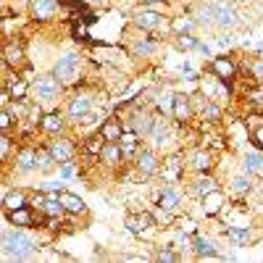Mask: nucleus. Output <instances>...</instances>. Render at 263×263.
I'll return each mask as SVG.
<instances>
[{"instance_id":"nucleus-20","label":"nucleus","mask_w":263,"mask_h":263,"mask_svg":"<svg viewBox=\"0 0 263 263\" xmlns=\"http://www.w3.org/2000/svg\"><path fill=\"white\" fill-rule=\"evenodd\" d=\"M184 184H187V195L195 197V200H200V197L221 190V184H218V179L213 177V174H192Z\"/></svg>"},{"instance_id":"nucleus-4","label":"nucleus","mask_w":263,"mask_h":263,"mask_svg":"<svg viewBox=\"0 0 263 263\" xmlns=\"http://www.w3.org/2000/svg\"><path fill=\"white\" fill-rule=\"evenodd\" d=\"M213 11H216V34L218 32H234L242 27V13H239L237 3L232 0H213Z\"/></svg>"},{"instance_id":"nucleus-46","label":"nucleus","mask_w":263,"mask_h":263,"mask_svg":"<svg viewBox=\"0 0 263 263\" xmlns=\"http://www.w3.org/2000/svg\"><path fill=\"white\" fill-rule=\"evenodd\" d=\"M84 3L90 6V8H100V11H108V8H111V3H114V0H84Z\"/></svg>"},{"instance_id":"nucleus-28","label":"nucleus","mask_w":263,"mask_h":263,"mask_svg":"<svg viewBox=\"0 0 263 263\" xmlns=\"http://www.w3.org/2000/svg\"><path fill=\"white\" fill-rule=\"evenodd\" d=\"M227 239L234 248H250L258 239V232L253 227H227Z\"/></svg>"},{"instance_id":"nucleus-6","label":"nucleus","mask_w":263,"mask_h":263,"mask_svg":"<svg viewBox=\"0 0 263 263\" xmlns=\"http://www.w3.org/2000/svg\"><path fill=\"white\" fill-rule=\"evenodd\" d=\"M137 168V174L142 179H150V177H158V174L163 171V158H161V150H156L153 145H142L137 158L132 161Z\"/></svg>"},{"instance_id":"nucleus-47","label":"nucleus","mask_w":263,"mask_h":263,"mask_svg":"<svg viewBox=\"0 0 263 263\" xmlns=\"http://www.w3.org/2000/svg\"><path fill=\"white\" fill-rule=\"evenodd\" d=\"M174 0H137V6H147V8H156V6H168Z\"/></svg>"},{"instance_id":"nucleus-23","label":"nucleus","mask_w":263,"mask_h":263,"mask_svg":"<svg viewBox=\"0 0 263 263\" xmlns=\"http://www.w3.org/2000/svg\"><path fill=\"white\" fill-rule=\"evenodd\" d=\"M3 63L8 66V69L13 71H24L29 61H27V50H24V42H16V40H6V48H3Z\"/></svg>"},{"instance_id":"nucleus-36","label":"nucleus","mask_w":263,"mask_h":263,"mask_svg":"<svg viewBox=\"0 0 263 263\" xmlns=\"http://www.w3.org/2000/svg\"><path fill=\"white\" fill-rule=\"evenodd\" d=\"M253 187H255V182H253V174H248V171H242V174H234V177L229 179V190H232L234 195H248Z\"/></svg>"},{"instance_id":"nucleus-5","label":"nucleus","mask_w":263,"mask_h":263,"mask_svg":"<svg viewBox=\"0 0 263 263\" xmlns=\"http://www.w3.org/2000/svg\"><path fill=\"white\" fill-rule=\"evenodd\" d=\"M121 121H124L126 129L137 132L142 140H147L150 129H153V121H156V111H150V108H145V105H135V103H132L129 111H126V116H124Z\"/></svg>"},{"instance_id":"nucleus-24","label":"nucleus","mask_w":263,"mask_h":263,"mask_svg":"<svg viewBox=\"0 0 263 263\" xmlns=\"http://www.w3.org/2000/svg\"><path fill=\"white\" fill-rule=\"evenodd\" d=\"M184 171H187V158H184V153L182 150H174L168 153V156L163 158V179L166 182H179L184 179Z\"/></svg>"},{"instance_id":"nucleus-2","label":"nucleus","mask_w":263,"mask_h":263,"mask_svg":"<svg viewBox=\"0 0 263 263\" xmlns=\"http://www.w3.org/2000/svg\"><path fill=\"white\" fill-rule=\"evenodd\" d=\"M66 92V84L50 71V74H37L32 79V90H29V98L34 100L37 108H45V111H53L58 105L61 95Z\"/></svg>"},{"instance_id":"nucleus-10","label":"nucleus","mask_w":263,"mask_h":263,"mask_svg":"<svg viewBox=\"0 0 263 263\" xmlns=\"http://www.w3.org/2000/svg\"><path fill=\"white\" fill-rule=\"evenodd\" d=\"M208 74H213L218 82H224V84H229L232 87V82L239 77V63L232 58V55H213L211 61H208Z\"/></svg>"},{"instance_id":"nucleus-26","label":"nucleus","mask_w":263,"mask_h":263,"mask_svg":"<svg viewBox=\"0 0 263 263\" xmlns=\"http://www.w3.org/2000/svg\"><path fill=\"white\" fill-rule=\"evenodd\" d=\"M197 21V27H200L203 32H216V11H213V0H197L195 8L190 11Z\"/></svg>"},{"instance_id":"nucleus-15","label":"nucleus","mask_w":263,"mask_h":263,"mask_svg":"<svg viewBox=\"0 0 263 263\" xmlns=\"http://www.w3.org/2000/svg\"><path fill=\"white\" fill-rule=\"evenodd\" d=\"M11 163H13V174L18 179L37 174V145H21Z\"/></svg>"},{"instance_id":"nucleus-51","label":"nucleus","mask_w":263,"mask_h":263,"mask_svg":"<svg viewBox=\"0 0 263 263\" xmlns=\"http://www.w3.org/2000/svg\"><path fill=\"white\" fill-rule=\"evenodd\" d=\"M258 53H263V42H260V45H258Z\"/></svg>"},{"instance_id":"nucleus-12","label":"nucleus","mask_w":263,"mask_h":263,"mask_svg":"<svg viewBox=\"0 0 263 263\" xmlns=\"http://www.w3.org/2000/svg\"><path fill=\"white\" fill-rule=\"evenodd\" d=\"M132 27H135V24H132ZM135 29H137V27H135ZM126 48H129V55H132V58H153V55L161 50V42H158L156 37H150V32L137 29L135 37H129Z\"/></svg>"},{"instance_id":"nucleus-16","label":"nucleus","mask_w":263,"mask_h":263,"mask_svg":"<svg viewBox=\"0 0 263 263\" xmlns=\"http://www.w3.org/2000/svg\"><path fill=\"white\" fill-rule=\"evenodd\" d=\"M132 24H135L137 29H142V32H158L163 24H166V16L161 13V11H156V8H147V6H140L135 13H132Z\"/></svg>"},{"instance_id":"nucleus-11","label":"nucleus","mask_w":263,"mask_h":263,"mask_svg":"<svg viewBox=\"0 0 263 263\" xmlns=\"http://www.w3.org/2000/svg\"><path fill=\"white\" fill-rule=\"evenodd\" d=\"M171 119L177 126H187L190 121L197 119L192 95H187V92H174L171 95Z\"/></svg>"},{"instance_id":"nucleus-3","label":"nucleus","mask_w":263,"mask_h":263,"mask_svg":"<svg viewBox=\"0 0 263 263\" xmlns=\"http://www.w3.org/2000/svg\"><path fill=\"white\" fill-rule=\"evenodd\" d=\"M82 69H84V55L82 50H66L58 55V61L53 63V74L66 84V87H74L82 79Z\"/></svg>"},{"instance_id":"nucleus-33","label":"nucleus","mask_w":263,"mask_h":263,"mask_svg":"<svg viewBox=\"0 0 263 263\" xmlns=\"http://www.w3.org/2000/svg\"><path fill=\"white\" fill-rule=\"evenodd\" d=\"M124 121L121 119H116V116H111V119H105L103 124H100V135L105 137V142H121V135H124Z\"/></svg>"},{"instance_id":"nucleus-37","label":"nucleus","mask_w":263,"mask_h":263,"mask_svg":"<svg viewBox=\"0 0 263 263\" xmlns=\"http://www.w3.org/2000/svg\"><path fill=\"white\" fill-rule=\"evenodd\" d=\"M245 100H248V111L250 114H263V84H253L245 90Z\"/></svg>"},{"instance_id":"nucleus-25","label":"nucleus","mask_w":263,"mask_h":263,"mask_svg":"<svg viewBox=\"0 0 263 263\" xmlns=\"http://www.w3.org/2000/svg\"><path fill=\"white\" fill-rule=\"evenodd\" d=\"M192 255H195L197 260L221 258V245H218V239H213V237L195 234V237H192Z\"/></svg>"},{"instance_id":"nucleus-38","label":"nucleus","mask_w":263,"mask_h":263,"mask_svg":"<svg viewBox=\"0 0 263 263\" xmlns=\"http://www.w3.org/2000/svg\"><path fill=\"white\" fill-rule=\"evenodd\" d=\"M103 147H105V137L100 135V132H95V135H90L87 142L82 145V153H84V156H90V158H100Z\"/></svg>"},{"instance_id":"nucleus-41","label":"nucleus","mask_w":263,"mask_h":263,"mask_svg":"<svg viewBox=\"0 0 263 263\" xmlns=\"http://www.w3.org/2000/svg\"><path fill=\"white\" fill-rule=\"evenodd\" d=\"M16 150H18V147H16ZM16 150H13V137L3 132V137H0V161H3L6 168L11 166V161H13V156H16Z\"/></svg>"},{"instance_id":"nucleus-8","label":"nucleus","mask_w":263,"mask_h":263,"mask_svg":"<svg viewBox=\"0 0 263 263\" xmlns=\"http://www.w3.org/2000/svg\"><path fill=\"white\" fill-rule=\"evenodd\" d=\"M145 142L153 145L156 150H168V145L174 142V119L168 121L163 111H156V121H153V129Z\"/></svg>"},{"instance_id":"nucleus-39","label":"nucleus","mask_w":263,"mask_h":263,"mask_svg":"<svg viewBox=\"0 0 263 263\" xmlns=\"http://www.w3.org/2000/svg\"><path fill=\"white\" fill-rule=\"evenodd\" d=\"M200 37L197 34H177L174 37V45H177V50H182V53H192V50H197L200 48Z\"/></svg>"},{"instance_id":"nucleus-42","label":"nucleus","mask_w":263,"mask_h":263,"mask_svg":"<svg viewBox=\"0 0 263 263\" xmlns=\"http://www.w3.org/2000/svg\"><path fill=\"white\" fill-rule=\"evenodd\" d=\"M184 255L179 253V248L177 245H163L158 253H156V260L158 263H174V260H182Z\"/></svg>"},{"instance_id":"nucleus-27","label":"nucleus","mask_w":263,"mask_h":263,"mask_svg":"<svg viewBox=\"0 0 263 263\" xmlns=\"http://www.w3.org/2000/svg\"><path fill=\"white\" fill-rule=\"evenodd\" d=\"M29 197H32V190H27V187H11V190H6V195H3V213L29 205Z\"/></svg>"},{"instance_id":"nucleus-40","label":"nucleus","mask_w":263,"mask_h":263,"mask_svg":"<svg viewBox=\"0 0 263 263\" xmlns=\"http://www.w3.org/2000/svg\"><path fill=\"white\" fill-rule=\"evenodd\" d=\"M245 71H248V77L253 79V84H263V55H260V53L248 61Z\"/></svg>"},{"instance_id":"nucleus-31","label":"nucleus","mask_w":263,"mask_h":263,"mask_svg":"<svg viewBox=\"0 0 263 263\" xmlns=\"http://www.w3.org/2000/svg\"><path fill=\"white\" fill-rule=\"evenodd\" d=\"M224 205H227V195L221 190H216V192L200 197V208H203L205 216H218V213L224 211Z\"/></svg>"},{"instance_id":"nucleus-45","label":"nucleus","mask_w":263,"mask_h":263,"mask_svg":"<svg viewBox=\"0 0 263 263\" xmlns=\"http://www.w3.org/2000/svg\"><path fill=\"white\" fill-rule=\"evenodd\" d=\"M250 142H253V145H255L258 150H263V124L253 129V135H250Z\"/></svg>"},{"instance_id":"nucleus-1","label":"nucleus","mask_w":263,"mask_h":263,"mask_svg":"<svg viewBox=\"0 0 263 263\" xmlns=\"http://www.w3.org/2000/svg\"><path fill=\"white\" fill-rule=\"evenodd\" d=\"M0 248H3V258L6 260H32L40 250V242L24 229V227H6L3 237H0Z\"/></svg>"},{"instance_id":"nucleus-49","label":"nucleus","mask_w":263,"mask_h":263,"mask_svg":"<svg viewBox=\"0 0 263 263\" xmlns=\"http://www.w3.org/2000/svg\"><path fill=\"white\" fill-rule=\"evenodd\" d=\"M197 53L205 55V58H213V55H211V45H208V42H200V48H197Z\"/></svg>"},{"instance_id":"nucleus-22","label":"nucleus","mask_w":263,"mask_h":263,"mask_svg":"<svg viewBox=\"0 0 263 263\" xmlns=\"http://www.w3.org/2000/svg\"><path fill=\"white\" fill-rule=\"evenodd\" d=\"M184 192H187V190L177 187V182H163V187H161V192H158V197H156V205L179 213V208H182V203H184Z\"/></svg>"},{"instance_id":"nucleus-50","label":"nucleus","mask_w":263,"mask_h":263,"mask_svg":"<svg viewBox=\"0 0 263 263\" xmlns=\"http://www.w3.org/2000/svg\"><path fill=\"white\" fill-rule=\"evenodd\" d=\"M232 3H237V6H250L253 0H232Z\"/></svg>"},{"instance_id":"nucleus-35","label":"nucleus","mask_w":263,"mask_h":263,"mask_svg":"<svg viewBox=\"0 0 263 263\" xmlns=\"http://www.w3.org/2000/svg\"><path fill=\"white\" fill-rule=\"evenodd\" d=\"M242 171L253 174V177H263V150H248L242 156Z\"/></svg>"},{"instance_id":"nucleus-19","label":"nucleus","mask_w":263,"mask_h":263,"mask_svg":"<svg viewBox=\"0 0 263 263\" xmlns=\"http://www.w3.org/2000/svg\"><path fill=\"white\" fill-rule=\"evenodd\" d=\"M216 168V156L208 147H195L187 153V171L190 174H213Z\"/></svg>"},{"instance_id":"nucleus-43","label":"nucleus","mask_w":263,"mask_h":263,"mask_svg":"<svg viewBox=\"0 0 263 263\" xmlns=\"http://www.w3.org/2000/svg\"><path fill=\"white\" fill-rule=\"evenodd\" d=\"M153 216H156L158 227H174V221H177V213L166 211V208H158V205H156V211H153Z\"/></svg>"},{"instance_id":"nucleus-30","label":"nucleus","mask_w":263,"mask_h":263,"mask_svg":"<svg viewBox=\"0 0 263 263\" xmlns=\"http://www.w3.org/2000/svg\"><path fill=\"white\" fill-rule=\"evenodd\" d=\"M105 168H119L121 163H126L124 158V150H121V142H105L103 153H100V158H98Z\"/></svg>"},{"instance_id":"nucleus-9","label":"nucleus","mask_w":263,"mask_h":263,"mask_svg":"<svg viewBox=\"0 0 263 263\" xmlns=\"http://www.w3.org/2000/svg\"><path fill=\"white\" fill-rule=\"evenodd\" d=\"M192 100H195L197 119H200L203 124H211V126H218V124H221V119H224V108H221V103L211 100L205 92H195Z\"/></svg>"},{"instance_id":"nucleus-7","label":"nucleus","mask_w":263,"mask_h":263,"mask_svg":"<svg viewBox=\"0 0 263 263\" xmlns=\"http://www.w3.org/2000/svg\"><path fill=\"white\" fill-rule=\"evenodd\" d=\"M92 111H95V95H92V92H87V90L74 92L69 100L63 103V114L69 116L71 124H79L84 116H90Z\"/></svg>"},{"instance_id":"nucleus-18","label":"nucleus","mask_w":263,"mask_h":263,"mask_svg":"<svg viewBox=\"0 0 263 263\" xmlns=\"http://www.w3.org/2000/svg\"><path fill=\"white\" fill-rule=\"evenodd\" d=\"M3 218L13 227H24V229H37L42 221H45V216H42L34 205H24V208H16V211H8L3 213Z\"/></svg>"},{"instance_id":"nucleus-29","label":"nucleus","mask_w":263,"mask_h":263,"mask_svg":"<svg viewBox=\"0 0 263 263\" xmlns=\"http://www.w3.org/2000/svg\"><path fill=\"white\" fill-rule=\"evenodd\" d=\"M197 29V21H195V16L192 13H182V16H171L168 18V32H171V37H177V34H195Z\"/></svg>"},{"instance_id":"nucleus-17","label":"nucleus","mask_w":263,"mask_h":263,"mask_svg":"<svg viewBox=\"0 0 263 263\" xmlns=\"http://www.w3.org/2000/svg\"><path fill=\"white\" fill-rule=\"evenodd\" d=\"M48 150L53 153V158L58 161V163H71L74 158H77V153H79V147H77V142L69 137V135H58V137H48Z\"/></svg>"},{"instance_id":"nucleus-44","label":"nucleus","mask_w":263,"mask_h":263,"mask_svg":"<svg viewBox=\"0 0 263 263\" xmlns=\"http://www.w3.org/2000/svg\"><path fill=\"white\" fill-rule=\"evenodd\" d=\"M174 227H177L179 232H187V234H197V224L192 221V218H184V216H177Z\"/></svg>"},{"instance_id":"nucleus-48","label":"nucleus","mask_w":263,"mask_h":263,"mask_svg":"<svg viewBox=\"0 0 263 263\" xmlns=\"http://www.w3.org/2000/svg\"><path fill=\"white\" fill-rule=\"evenodd\" d=\"M61 174H63L66 179L74 177V161H71V163H61Z\"/></svg>"},{"instance_id":"nucleus-32","label":"nucleus","mask_w":263,"mask_h":263,"mask_svg":"<svg viewBox=\"0 0 263 263\" xmlns=\"http://www.w3.org/2000/svg\"><path fill=\"white\" fill-rule=\"evenodd\" d=\"M58 200L63 203V208H66V213H69V216H87V203L82 200L79 195L63 190V192L58 195Z\"/></svg>"},{"instance_id":"nucleus-14","label":"nucleus","mask_w":263,"mask_h":263,"mask_svg":"<svg viewBox=\"0 0 263 263\" xmlns=\"http://www.w3.org/2000/svg\"><path fill=\"white\" fill-rule=\"evenodd\" d=\"M61 11V0H29L27 3V16L37 24H50L58 18Z\"/></svg>"},{"instance_id":"nucleus-34","label":"nucleus","mask_w":263,"mask_h":263,"mask_svg":"<svg viewBox=\"0 0 263 263\" xmlns=\"http://www.w3.org/2000/svg\"><path fill=\"white\" fill-rule=\"evenodd\" d=\"M61 163L53 158V153L48 150V145H37V174H42V177H48V174H53Z\"/></svg>"},{"instance_id":"nucleus-21","label":"nucleus","mask_w":263,"mask_h":263,"mask_svg":"<svg viewBox=\"0 0 263 263\" xmlns=\"http://www.w3.org/2000/svg\"><path fill=\"white\" fill-rule=\"evenodd\" d=\"M124 227H126L129 234L142 237V234H147L150 229H156L158 221H156V216H153V211H140V213L132 211V213L124 216Z\"/></svg>"},{"instance_id":"nucleus-13","label":"nucleus","mask_w":263,"mask_h":263,"mask_svg":"<svg viewBox=\"0 0 263 263\" xmlns=\"http://www.w3.org/2000/svg\"><path fill=\"white\" fill-rule=\"evenodd\" d=\"M69 124H71L69 116H66L63 111H58V108H53V111H45L40 116L37 129L45 137H58V135H66V132H69Z\"/></svg>"}]
</instances>
